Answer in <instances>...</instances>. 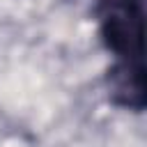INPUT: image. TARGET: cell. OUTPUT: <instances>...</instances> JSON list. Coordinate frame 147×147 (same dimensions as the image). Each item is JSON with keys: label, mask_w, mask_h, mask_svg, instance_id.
I'll return each mask as SVG.
<instances>
[{"label": "cell", "mask_w": 147, "mask_h": 147, "mask_svg": "<svg viewBox=\"0 0 147 147\" xmlns=\"http://www.w3.org/2000/svg\"><path fill=\"white\" fill-rule=\"evenodd\" d=\"M106 44L124 57V62H140L142 53V18L131 2H113L103 14Z\"/></svg>", "instance_id": "obj_1"}]
</instances>
